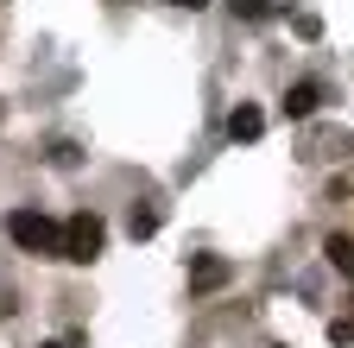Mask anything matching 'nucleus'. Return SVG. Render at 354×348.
Here are the masks:
<instances>
[{
  "mask_svg": "<svg viewBox=\"0 0 354 348\" xmlns=\"http://www.w3.org/2000/svg\"><path fill=\"white\" fill-rule=\"evenodd\" d=\"M234 19H272V0H228Z\"/></svg>",
  "mask_w": 354,
  "mask_h": 348,
  "instance_id": "nucleus-8",
  "label": "nucleus"
},
{
  "mask_svg": "<svg viewBox=\"0 0 354 348\" xmlns=\"http://www.w3.org/2000/svg\"><path fill=\"white\" fill-rule=\"evenodd\" d=\"M127 235H133V241H152V235H158V209H133V215H127Z\"/></svg>",
  "mask_w": 354,
  "mask_h": 348,
  "instance_id": "nucleus-7",
  "label": "nucleus"
},
{
  "mask_svg": "<svg viewBox=\"0 0 354 348\" xmlns=\"http://www.w3.org/2000/svg\"><path fill=\"white\" fill-rule=\"evenodd\" d=\"M259 134H266V114H259L253 102H241V108L228 114V140H234V146H247V140H259Z\"/></svg>",
  "mask_w": 354,
  "mask_h": 348,
  "instance_id": "nucleus-4",
  "label": "nucleus"
},
{
  "mask_svg": "<svg viewBox=\"0 0 354 348\" xmlns=\"http://www.w3.org/2000/svg\"><path fill=\"white\" fill-rule=\"evenodd\" d=\"M44 348H70V342H44Z\"/></svg>",
  "mask_w": 354,
  "mask_h": 348,
  "instance_id": "nucleus-11",
  "label": "nucleus"
},
{
  "mask_svg": "<svg viewBox=\"0 0 354 348\" xmlns=\"http://www.w3.org/2000/svg\"><path fill=\"white\" fill-rule=\"evenodd\" d=\"M323 253H329V266H335V273H348V279H354V235H329V241H323Z\"/></svg>",
  "mask_w": 354,
  "mask_h": 348,
  "instance_id": "nucleus-6",
  "label": "nucleus"
},
{
  "mask_svg": "<svg viewBox=\"0 0 354 348\" xmlns=\"http://www.w3.org/2000/svg\"><path fill=\"white\" fill-rule=\"evenodd\" d=\"M171 7H209V0H171Z\"/></svg>",
  "mask_w": 354,
  "mask_h": 348,
  "instance_id": "nucleus-10",
  "label": "nucleus"
},
{
  "mask_svg": "<svg viewBox=\"0 0 354 348\" xmlns=\"http://www.w3.org/2000/svg\"><path fill=\"white\" fill-rule=\"evenodd\" d=\"M228 259H221V253H196L190 259V291H221V285H228Z\"/></svg>",
  "mask_w": 354,
  "mask_h": 348,
  "instance_id": "nucleus-3",
  "label": "nucleus"
},
{
  "mask_svg": "<svg viewBox=\"0 0 354 348\" xmlns=\"http://www.w3.org/2000/svg\"><path fill=\"white\" fill-rule=\"evenodd\" d=\"M272 348H285V342H272Z\"/></svg>",
  "mask_w": 354,
  "mask_h": 348,
  "instance_id": "nucleus-12",
  "label": "nucleus"
},
{
  "mask_svg": "<svg viewBox=\"0 0 354 348\" xmlns=\"http://www.w3.org/2000/svg\"><path fill=\"white\" fill-rule=\"evenodd\" d=\"M329 336H335V348H348V342H354V317H335V323H329Z\"/></svg>",
  "mask_w": 354,
  "mask_h": 348,
  "instance_id": "nucleus-9",
  "label": "nucleus"
},
{
  "mask_svg": "<svg viewBox=\"0 0 354 348\" xmlns=\"http://www.w3.org/2000/svg\"><path fill=\"white\" fill-rule=\"evenodd\" d=\"M7 241L38 259H64V222H51L44 209H13L7 215Z\"/></svg>",
  "mask_w": 354,
  "mask_h": 348,
  "instance_id": "nucleus-1",
  "label": "nucleus"
},
{
  "mask_svg": "<svg viewBox=\"0 0 354 348\" xmlns=\"http://www.w3.org/2000/svg\"><path fill=\"white\" fill-rule=\"evenodd\" d=\"M108 247V228H102V215L95 209H76L70 222H64V259H76V266H88Z\"/></svg>",
  "mask_w": 354,
  "mask_h": 348,
  "instance_id": "nucleus-2",
  "label": "nucleus"
},
{
  "mask_svg": "<svg viewBox=\"0 0 354 348\" xmlns=\"http://www.w3.org/2000/svg\"><path fill=\"white\" fill-rule=\"evenodd\" d=\"M317 102H323V82H291V89H285V120L317 114Z\"/></svg>",
  "mask_w": 354,
  "mask_h": 348,
  "instance_id": "nucleus-5",
  "label": "nucleus"
}]
</instances>
